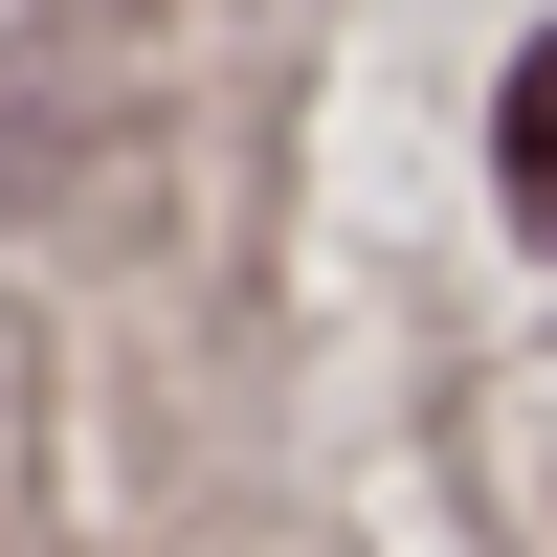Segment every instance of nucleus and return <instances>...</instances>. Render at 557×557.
Here are the masks:
<instances>
[{"instance_id":"nucleus-1","label":"nucleus","mask_w":557,"mask_h":557,"mask_svg":"<svg viewBox=\"0 0 557 557\" xmlns=\"http://www.w3.org/2000/svg\"><path fill=\"white\" fill-rule=\"evenodd\" d=\"M513 223H535V246H557V45H535V67H513Z\"/></svg>"}]
</instances>
